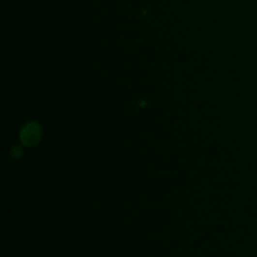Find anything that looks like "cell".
<instances>
[{
  "label": "cell",
  "instance_id": "6da1fadb",
  "mask_svg": "<svg viewBox=\"0 0 257 257\" xmlns=\"http://www.w3.org/2000/svg\"><path fill=\"white\" fill-rule=\"evenodd\" d=\"M39 138H40V129L35 124L28 125L21 132V140L28 146L34 145Z\"/></svg>",
  "mask_w": 257,
  "mask_h": 257
}]
</instances>
